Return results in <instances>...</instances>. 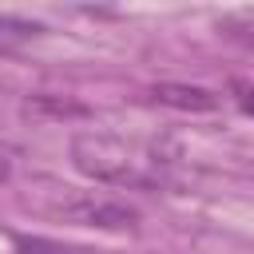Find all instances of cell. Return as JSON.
Listing matches in <instances>:
<instances>
[{"label": "cell", "mask_w": 254, "mask_h": 254, "mask_svg": "<svg viewBox=\"0 0 254 254\" xmlns=\"http://www.w3.org/2000/svg\"><path fill=\"white\" fill-rule=\"evenodd\" d=\"M40 36H44V24H40V20L0 12V56H12V52H20L24 44H32V40H40Z\"/></svg>", "instance_id": "5b68a950"}, {"label": "cell", "mask_w": 254, "mask_h": 254, "mask_svg": "<svg viewBox=\"0 0 254 254\" xmlns=\"http://www.w3.org/2000/svg\"><path fill=\"white\" fill-rule=\"evenodd\" d=\"M230 99H234L246 115H254V83H250V79H230Z\"/></svg>", "instance_id": "52a82bcc"}, {"label": "cell", "mask_w": 254, "mask_h": 254, "mask_svg": "<svg viewBox=\"0 0 254 254\" xmlns=\"http://www.w3.org/2000/svg\"><path fill=\"white\" fill-rule=\"evenodd\" d=\"M151 99L163 103V107H175V111H190V115H206V111H218L222 107V95L202 87V83H155L151 87Z\"/></svg>", "instance_id": "3957f363"}, {"label": "cell", "mask_w": 254, "mask_h": 254, "mask_svg": "<svg viewBox=\"0 0 254 254\" xmlns=\"http://www.w3.org/2000/svg\"><path fill=\"white\" fill-rule=\"evenodd\" d=\"M71 163L87 179L111 183V187H147L155 183V167H159V159H151L147 151L95 131H83L71 139Z\"/></svg>", "instance_id": "6da1fadb"}, {"label": "cell", "mask_w": 254, "mask_h": 254, "mask_svg": "<svg viewBox=\"0 0 254 254\" xmlns=\"http://www.w3.org/2000/svg\"><path fill=\"white\" fill-rule=\"evenodd\" d=\"M8 179H12V159L0 151V183H8Z\"/></svg>", "instance_id": "ba28073f"}, {"label": "cell", "mask_w": 254, "mask_h": 254, "mask_svg": "<svg viewBox=\"0 0 254 254\" xmlns=\"http://www.w3.org/2000/svg\"><path fill=\"white\" fill-rule=\"evenodd\" d=\"M56 214L64 222L75 226H91V230H135L139 226V210L123 198H103V194H75L67 202L56 206Z\"/></svg>", "instance_id": "7a4b0ae2"}, {"label": "cell", "mask_w": 254, "mask_h": 254, "mask_svg": "<svg viewBox=\"0 0 254 254\" xmlns=\"http://www.w3.org/2000/svg\"><path fill=\"white\" fill-rule=\"evenodd\" d=\"M24 111L36 115V119H83V115H87V103H79V99H71V95L40 91V95L24 99Z\"/></svg>", "instance_id": "277c9868"}, {"label": "cell", "mask_w": 254, "mask_h": 254, "mask_svg": "<svg viewBox=\"0 0 254 254\" xmlns=\"http://www.w3.org/2000/svg\"><path fill=\"white\" fill-rule=\"evenodd\" d=\"M218 32H226L230 40H238V44H250V48H254V8L222 12V16H218Z\"/></svg>", "instance_id": "8992f818"}]
</instances>
